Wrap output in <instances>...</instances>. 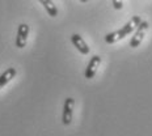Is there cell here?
Returning <instances> with one entry per match:
<instances>
[{
    "label": "cell",
    "mask_w": 152,
    "mask_h": 136,
    "mask_svg": "<svg viewBox=\"0 0 152 136\" xmlns=\"http://www.w3.org/2000/svg\"><path fill=\"white\" fill-rule=\"evenodd\" d=\"M28 36H29V26L26 24H21L17 30V37H16V47L24 49L26 45Z\"/></svg>",
    "instance_id": "cell-4"
},
{
    "label": "cell",
    "mask_w": 152,
    "mask_h": 136,
    "mask_svg": "<svg viewBox=\"0 0 152 136\" xmlns=\"http://www.w3.org/2000/svg\"><path fill=\"white\" fill-rule=\"evenodd\" d=\"M71 42L76 49H77L79 52H81L83 55H88L89 54V47L85 43V41L83 39V37L79 36V34H72L71 36Z\"/></svg>",
    "instance_id": "cell-6"
},
{
    "label": "cell",
    "mask_w": 152,
    "mask_h": 136,
    "mask_svg": "<svg viewBox=\"0 0 152 136\" xmlns=\"http://www.w3.org/2000/svg\"><path fill=\"white\" fill-rule=\"evenodd\" d=\"M16 73H17V72H16V69L12 68V67L8 68V69H5V71L0 75V89H3V88H4L5 85H7L9 81L15 77Z\"/></svg>",
    "instance_id": "cell-7"
},
{
    "label": "cell",
    "mask_w": 152,
    "mask_h": 136,
    "mask_svg": "<svg viewBox=\"0 0 152 136\" xmlns=\"http://www.w3.org/2000/svg\"><path fill=\"white\" fill-rule=\"evenodd\" d=\"M38 1L45 7L47 13L51 16V17H56V16H58V9H56V7L54 5V3L51 1V0H38Z\"/></svg>",
    "instance_id": "cell-8"
},
{
    "label": "cell",
    "mask_w": 152,
    "mask_h": 136,
    "mask_svg": "<svg viewBox=\"0 0 152 136\" xmlns=\"http://www.w3.org/2000/svg\"><path fill=\"white\" fill-rule=\"evenodd\" d=\"M147 30H148V23H147V21H142V23L138 25L137 29H135L134 37H132L131 41H130V47L135 49V47H138L139 45H140Z\"/></svg>",
    "instance_id": "cell-2"
},
{
    "label": "cell",
    "mask_w": 152,
    "mask_h": 136,
    "mask_svg": "<svg viewBox=\"0 0 152 136\" xmlns=\"http://www.w3.org/2000/svg\"><path fill=\"white\" fill-rule=\"evenodd\" d=\"M113 7H114V9H122L123 0H113Z\"/></svg>",
    "instance_id": "cell-9"
},
{
    "label": "cell",
    "mask_w": 152,
    "mask_h": 136,
    "mask_svg": "<svg viewBox=\"0 0 152 136\" xmlns=\"http://www.w3.org/2000/svg\"><path fill=\"white\" fill-rule=\"evenodd\" d=\"M100 63H101V58L99 55H93V56H92V59L89 60V63H88L87 68H85V73H84L85 79L91 80V79L94 77V75H96Z\"/></svg>",
    "instance_id": "cell-5"
},
{
    "label": "cell",
    "mask_w": 152,
    "mask_h": 136,
    "mask_svg": "<svg viewBox=\"0 0 152 136\" xmlns=\"http://www.w3.org/2000/svg\"><path fill=\"white\" fill-rule=\"evenodd\" d=\"M80 1H81V3H87L88 0H80Z\"/></svg>",
    "instance_id": "cell-10"
},
{
    "label": "cell",
    "mask_w": 152,
    "mask_h": 136,
    "mask_svg": "<svg viewBox=\"0 0 152 136\" xmlns=\"http://www.w3.org/2000/svg\"><path fill=\"white\" fill-rule=\"evenodd\" d=\"M74 105L75 100L71 97H67L63 105V113H62V123L64 126H69L72 122V113H74Z\"/></svg>",
    "instance_id": "cell-3"
},
{
    "label": "cell",
    "mask_w": 152,
    "mask_h": 136,
    "mask_svg": "<svg viewBox=\"0 0 152 136\" xmlns=\"http://www.w3.org/2000/svg\"><path fill=\"white\" fill-rule=\"evenodd\" d=\"M140 23H142V18L139 17V16H134V17H132L123 28H121V29H118L115 31H113V33L106 34L105 36V42L109 43V45H112V43H115L117 41L123 39L125 37H127L129 34H131L132 31L137 29L138 25Z\"/></svg>",
    "instance_id": "cell-1"
}]
</instances>
